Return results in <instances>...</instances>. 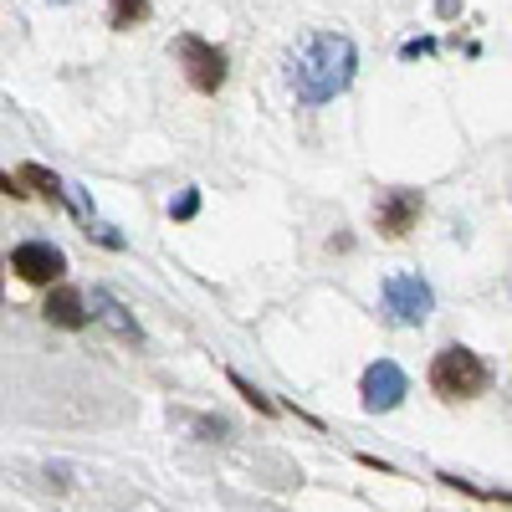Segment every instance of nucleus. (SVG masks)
Wrapping results in <instances>:
<instances>
[{"label": "nucleus", "instance_id": "2", "mask_svg": "<svg viewBox=\"0 0 512 512\" xmlns=\"http://www.w3.org/2000/svg\"><path fill=\"white\" fill-rule=\"evenodd\" d=\"M487 384H492L487 359L472 354V349H461V344H451V349H441V354L431 359V390H436L441 400H451V405L477 400Z\"/></svg>", "mask_w": 512, "mask_h": 512}, {"label": "nucleus", "instance_id": "8", "mask_svg": "<svg viewBox=\"0 0 512 512\" xmlns=\"http://www.w3.org/2000/svg\"><path fill=\"white\" fill-rule=\"evenodd\" d=\"M47 323L52 328H67V333H77L82 323H88V297H82L72 282H52V292H47Z\"/></svg>", "mask_w": 512, "mask_h": 512}, {"label": "nucleus", "instance_id": "12", "mask_svg": "<svg viewBox=\"0 0 512 512\" xmlns=\"http://www.w3.org/2000/svg\"><path fill=\"white\" fill-rule=\"evenodd\" d=\"M231 384H236V390H241V400H251L256 410H262V415H277V405H272V400H267L262 390H251V384H246L241 374H231Z\"/></svg>", "mask_w": 512, "mask_h": 512}, {"label": "nucleus", "instance_id": "11", "mask_svg": "<svg viewBox=\"0 0 512 512\" xmlns=\"http://www.w3.org/2000/svg\"><path fill=\"white\" fill-rule=\"evenodd\" d=\"M21 185L41 190V195H47V200H57V205L67 200V195H62V180H57V175H47L41 164H26V169H21Z\"/></svg>", "mask_w": 512, "mask_h": 512}, {"label": "nucleus", "instance_id": "3", "mask_svg": "<svg viewBox=\"0 0 512 512\" xmlns=\"http://www.w3.org/2000/svg\"><path fill=\"white\" fill-rule=\"evenodd\" d=\"M169 52H175V62H180V72H185V82L195 93H221L226 88V72H231V57L216 47V41H205V36H175L169 41Z\"/></svg>", "mask_w": 512, "mask_h": 512}, {"label": "nucleus", "instance_id": "9", "mask_svg": "<svg viewBox=\"0 0 512 512\" xmlns=\"http://www.w3.org/2000/svg\"><path fill=\"white\" fill-rule=\"evenodd\" d=\"M93 318H103L118 338H134V344H139V338H144V328L134 323V313H128L123 303H118V297L108 292V287H93Z\"/></svg>", "mask_w": 512, "mask_h": 512}, {"label": "nucleus", "instance_id": "4", "mask_svg": "<svg viewBox=\"0 0 512 512\" xmlns=\"http://www.w3.org/2000/svg\"><path fill=\"white\" fill-rule=\"evenodd\" d=\"M379 303H384V318H390V323L420 328L425 318L436 313V292H431V282L415 277V272H395V277H384Z\"/></svg>", "mask_w": 512, "mask_h": 512}, {"label": "nucleus", "instance_id": "5", "mask_svg": "<svg viewBox=\"0 0 512 512\" xmlns=\"http://www.w3.org/2000/svg\"><path fill=\"white\" fill-rule=\"evenodd\" d=\"M420 216H425V195L420 190H384L374 200V231L384 241H405L420 226Z\"/></svg>", "mask_w": 512, "mask_h": 512}, {"label": "nucleus", "instance_id": "1", "mask_svg": "<svg viewBox=\"0 0 512 512\" xmlns=\"http://www.w3.org/2000/svg\"><path fill=\"white\" fill-rule=\"evenodd\" d=\"M354 72H359V47L338 31H313L303 47L287 52V82H292L297 103H308V108L333 103L354 82Z\"/></svg>", "mask_w": 512, "mask_h": 512}, {"label": "nucleus", "instance_id": "14", "mask_svg": "<svg viewBox=\"0 0 512 512\" xmlns=\"http://www.w3.org/2000/svg\"><path fill=\"white\" fill-rule=\"evenodd\" d=\"M0 195H11V200H26V185H21V180H11L6 169H0Z\"/></svg>", "mask_w": 512, "mask_h": 512}, {"label": "nucleus", "instance_id": "13", "mask_svg": "<svg viewBox=\"0 0 512 512\" xmlns=\"http://www.w3.org/2000/svg\"><path fill=\"white\" fill-rule=\"evenodd\" d=\"M195 210H200V190H185L175 205H169V216H175V221H190Z\"/></svg>", "mask_w": 512, "mask_h": 512}, {"label": "nucleus", "instance_id": "6", "mask_svg": "<svg viewBox=\"0 0 512 512\" xmlns=\"http://www.w3.org/2000/svg\"><path fill=\"white\" fill-rule=\"evenodd\" d=\"M405 390H410V379H405V369L390 364V359H374V364L364 369V379H359V400H364L369 415L395 410V405L405 400Z\"/></svg>", "mask_w": 512, "mask_h": 512}, {"label": "nucleus", "instance_id": "15", "mask_svg": "<svg viewBox=\"0 0 512 512\" xmlns=\"http://www.w3.org/2000/svg\"><path fill=\"white\" fill-rule=\"evenodd\" d=\"M52 6H67V0H52Z\"/></svg>", "mask_w": 512, "mask_h": 512}, {"label": "nucleus", "instance_id": "10", "mask_svg": "<svg viewBox=\"0 0 512 512\" xmlns=\"http://www.w3.org/2000/svg\"><path fill=\"white\" fill-rule=\"evenodd\" d=\"M144 21H149V0H113L108 6V26L113 31H134Z\"/></svg>", "mask_w": 512, "mask_h": 512}, {"label": "nucleus", "instance_id": "7", "mask_svg": "<svg viewBox=\"0 0 512 512\" xmlns=\"http://www.w3.org/2000/svg\"><path fill=\"white\" fill-rule=\"evenodd\" d=\"M11 267H16V277L31 282V287H52V282L67 277V256H62L52 241H26V246L11 251Z\"/></svg>", "mask_w": 512, "mask_h": 512}]
</instances>
